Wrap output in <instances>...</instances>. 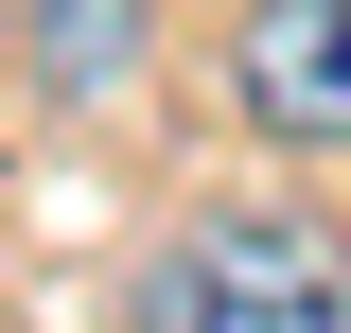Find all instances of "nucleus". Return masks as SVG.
Wrapping results in <instances>:
<instances>
[{"instance_id": "1", "label": "nucleus", "mask_w": 351, "mask_h": 333, "mask_svg": "<svg viewBox=\"0 0 351 333\" xmlns=\"http://www.w3.org/2000/svg\"><path fill=\"white\" fill-rule=\"evenodd\" d=\"M123 333H351V263H334V228H299V210H211L193 246L141 263Z\"/></svg>"}, {"instance_id": "3", "label": "nucleus", "mask_w": 351, "mask_h": 333, "mask_svg": "<svg viewBox=\"0 0 351 333\" xmlns=\"http://www.w3.org/2000/svg\"><path fill=\"white\" fill-rule=\"evenodd\" d=\"M18 36H36V88H53V106H106V88L158 53V0H36Z\"/></svg>"}, {"instance_id": "2", "label": "nucleus", "mask_w": 351, "mask_h": 333, "mask_svg": "<svg viewBox=\"0 0 351 333\" xmlns=\"http://www.w3.org/2000/svg\"><path fill=\"white\" fill-rule=\"evenodd\" d=\"M228 106L299 158H351V0H246L228 18Z\"/></svg>"}]
</instances>
